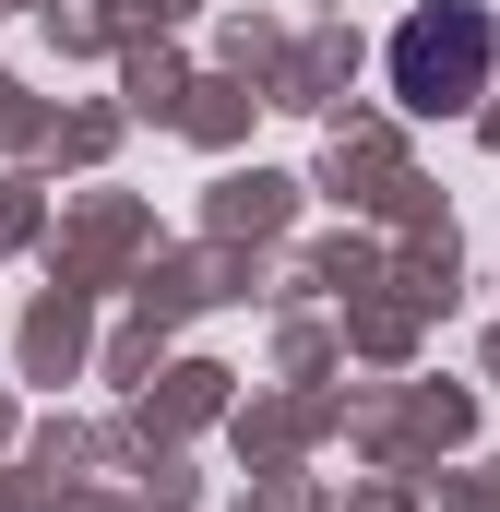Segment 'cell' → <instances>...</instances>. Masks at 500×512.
Returning a JSON list of instances; mask_svg holds the SVG:
<instances>
[{"mask_svg": "<svg viewBox=\"0 0 500 512\" xmlns=\"http://www.w3.org/2000/svg\"><path fill=\"white\" fill-rule=\"evenodd\" d=\"M489 60H500V24L477 12V0H429V12L393 24V96H417V108L489 96Z\"/></svg>", "mask_w": 500, "mask_h": 512, "instance_id": "cell-1", "label": "cell"}]
</instances>
